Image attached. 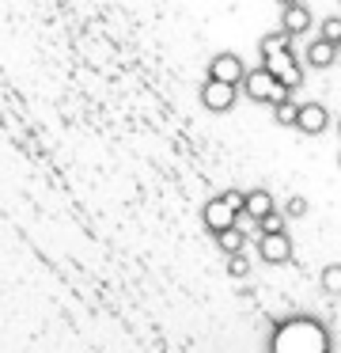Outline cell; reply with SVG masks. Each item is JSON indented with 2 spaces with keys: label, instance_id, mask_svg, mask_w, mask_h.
Listing matches in <instances>:
<instances>
[{
  "label": "cell",
  "instance_id": "6da1fadb",
  "mask_svg": "<svg viewBox=\"0 0 341 353\" xmlns=\"http://www.w3.org/2000/svg\"><path fill=\"white\" fill-rule=\"evenodd\" d=\"M258 54H262V69L269 72L288 95H292L296 88H303V65L292 50V39H285L280 31H269L258 42Z\"/></svg>",
  "mask_w": 341,
  "mask_h": 353
},
{
  "label": "cell",
  "instance_id": "7a4b0ae2",
  "mask_svg": "<svg viewBox=\"0 0 341 353\" xmlns=\"http://www.w3.org/2000/svg\"><path fill=\"white\" fill-rule=\"evenodd\" d=\"M239 216H242V190H224V194H216V198H209L205 209H201V221H205V228H209L212 236L235 228Z\"/></svg>",
  "mask_w": 341,
  "mask_h": 353
},
{
  "label": "cell",
  "instance_id": "3957f363",
  "mask_svg": "<svg viewBox=\"0 0 341 353\" xmlns=\"http://www.w3.org/2000/svg\"><path fill=\"white\" fill-rule=\"evenodd\" d=\"M242 92H247V99H254V103H265V107H273V103H280V99H288V92L277 84V80L269 77V72L258 65V69H247V77H242Z\"/></svg>",
  "mask_w": 341,
  "mask_h": 353
},
{
  "label": "cell",
  "instance_id": "277c9868",
  "mask_svg": "<svg viewBox=\"0 0 341 353\" xmlns=\"http://www.w3.org/2000/svg\"><path fill=\"white\" fill-rule=\"evenodd\" d=\"M242 77H247V65H242L239 54H212V61H209V80L239 88Z\"/></svg>",
  "mask_w": 341,
  "mask_h": 353
},
{
  "label": "cell",
  "instance_id": "5b68a950",
  "mask_svg": "<svg viewBox=\"0 0 341 353\" xmlns=\"http://www.w3.org/2000/svg\"><path fill=\"white\" fill-rule=\"evenodd\" d=\"M296 130L307 133V137L326 133V130H330V110H326L322 103H315V99L300 103V110H296Z\"/></svg>",
  "mask_w": 341,
  "mask_h": 353
},
{
  "label": "cell",
  "instance_id": "8992f818",
  "mask_svg": "<svg viewBox=\"0 0 341 353\" xmlns=\"http://www.w3.org/2000/svg\"><path fill=\"white\" fill-rule=\"evenodd\" d=\"M235 99H239V88H231V84H216V80H205L201 84V103L212 114H227L235 107Z\"/></svg>",
  "mask_w": 341,
  "mask_h": 353
},
{
  "label": "cell",
  "instance_id": "52a82bcc",
  "mask_svg": "<svg viewBox=\"0 0 341 353\" xmlns=\"http://www.w3.org/2000/svg\"><path fill=\"white\" fill-rule=\"evenodd\" d=\"M315 27V16H311L307 4H292V8H280V34L285 39H303V34Z\"/></svg>",
  "mask_w": 341,
  "mask_h": 353
},
{
  "label": "cell",
  "instance_id": "ba28073f",
  "mask_svg": "<svg viewBox=\"0 0 341 353\" xmlns=\"http://www.w3.org/2000/svg\"><path fill=\"white\" fill-rule=\"evenodd\" d=\"M258 259H262L265 266H285V262L292 259V239H288V232L258 239Z\"/></svg>",
  "mask_w": 341,
  "mask_h": 353
},
{
  "label": "cell",
  "instance_id": "9c48e42d",
  "mask_svg": "<svg viewBox=\"0 0 341 353\" xmlns=\"http://www.w3.org/2000/svg\"><path fill=\"white\" fill-rule=\"evenodd\" d=\"M277 213V201H273L269 190H247L242 194V216L247 221H262V216Z\"/></svg>",
  "mask_w": 341,
  "mask_h": 353
},
{
  "label": "cell",
  "instance_id": "30bf717a",
  "mask_svg": "<svg viewBox=\"0 0 341 353\" xmlns=\"http://www.w3.org/2000/svg\"><path fill=\"white\" fill-rule=\"evenodd\" d=\"M333 61H338V46H330V42H322V39L307 42V50H303V65H311V69H330Z\"/></svg>",
  "mask_w": 341,
  "mask_h": 353
},
{
  "label": "cell",
  "instance_id": "8fae6325",
  "mask_svg": "<svg viewBox=\"0 0 341 353\" xmlns=\"http://www.w3.org/2000/svg\"><path fill=\"white\" fill-rule=\"evenodd\" d=\"M216 247L227 254V259H231V254H242V251H247V232L235 224V228H227V232H220V236H216Z\"/></svg>",
  "mask_w": 341,
  "mask_h": 353
},
{
  "label": "cell",
  "instance_id": "7c38bea8",
  "mask_svg": "<svg viewBox=\"0 0 341 353\" xmlns=\"http://www.w3.org/2000/svg\"><path fill=\"white\" fill-rule=\"evenodd\" d=\"M296 110H300V103L288 95V99H280V103H273V122L277 125H296Z\"/></svg>",
  "mask_w": 341,
  "mask_h": 353
},
{
  "label": "cell",
  "instance_id": "4fadbf2b",
  "mask_svg": "<svg viewBox=\"0 0 341 353\" xmlns=\"http://www.w3.org/2000/svg\"><path fill=\"white\" fill-rule=\"evenodd\" d=\"M318 281H322L326 296H341V262H330V266L322 270V277H318Z\"/></svg>",
  "mask_w": 341,
  "mask_h": 353
},
{
  "label": "cell",
  "instance_id": "5bb4252c",
  "mask_svg": "<svg viewBox=\"0 0 341 353\" xmlns=\"http://www.w3.org/2000/svg\"><path fill=\"white\" fill-rule=\"evenodd\" d=\"M318 39L330 42V46H341V16H326L318 23Z\"/></svg>",
  "mask_w": 341,
  "mask_h": 353
},
{
  "label": "cell",
  "instance_id": "9a60e30c",
  "mask_svg": "<svg viewBox=\"0 0 341 353\" xmlns=\"http://www.w3.org/2000/svg\"><path fill=\"white\" fill-rule=\"evenodd\" d=\"M300 216H307V198H303V194H292V198L285 201V221H300Z\"/></svg>",
  "mask_w": 341,
  "mask_h": 353
},
{
  "label": "cell",
  "instance_id": "2e32d148",
  "mask_svg": "<svg viewBox=\"0 0 341 353\" xmlns=\"http://www.w3.org/2000/svg\"><path fill=\"white\" fill-rule=\"evenodd\" d=\"M285 213H269V216H262V221H258V228H262V236H280V232H285Z\"/></svg>",
  "mask_w": 341,
  "mask_h": 353
},
{
  "label": "cell",
  "instance_id": "e0dca14e",
  "mask_svg": "<svg viewBox=\"0 0 341 353\" xmlns=\"http://www.w3.org/2000/svg\"><path fill=\"white\" fill-rule=\"evenodd\" d=\"M227 274H231V277H247L250 274V259H247V254H231V259H227Z\"/></svg>",
  "mask_w": 341,
  "mask_h": 353
},
{
  "label": "cell",
  "instance_id": "ac0fdd59",
  "mask_svg": "<svg viewBox=\"0 0 341 353\" xmlns=\"http://www.w3.org/2000/svg\"><path fill=\"white\" fill-rule=\"evenodd\" d=\"M280 8H292V4H303V0H277Z\"/></svg>",
  "mask_w": 341,
  "mask_h": 353
},
{
  "label": "cell",
  "instance_id": "d6986e66",
  "mask_svg": "<svg viewBox=\"0 0 341 353\" xmlns=\"http://www.w3.org/2000/svg\"><path fill=\"white\" fill-rule=\"evenodd\" d=\"M338 168H341V152H338Z\"/></svg>",
  "mask_w": 341,
  "mask_h": 353
},
{
  "label": "cell",
  "instance_id": "ffe728a7",
  "mask_svg": "<svg viewBox=\"0 0 341 353\" xmlns=\"http://www.w3.org/2000/svg\"><path fill=\"white\" fill-rule=\"evenodd\" d=\"M338 133H341V118H338Z\"/></svg>",
  "mask_w": 341,
  "mask_h": 353
},
{
  "label": "cell",
  "instance_id": "44dd1931",
  "mask_svg": "<svg viewBox=\"0 0 341 353\" xmlns=\"http://www.w3.org/2000/svg\"><path fill=\"white\" fill-rule=\"evenodd\" d=\"M338 57H341V46H338Z\"/></svg>",
  "mask_w": 341,
  "mask_h": 353
}]
</instances>
